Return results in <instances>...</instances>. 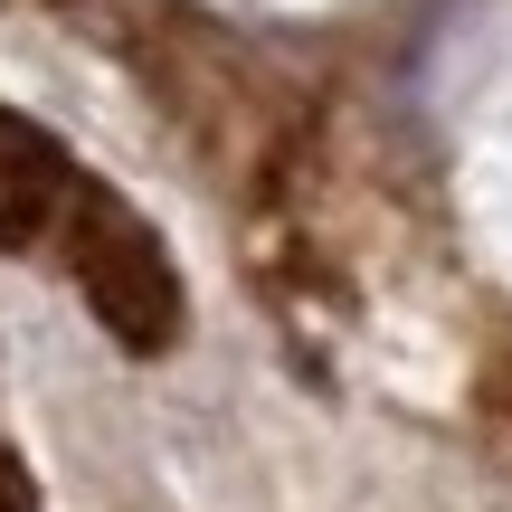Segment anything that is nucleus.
<instances>
[{"label": "nucleus", "instance_id": "f257e3e1", "mask_svg": "<svg viewBox=\"0 0 512 512\" xmlns=\"http://www.w3.org/2000/svg\"><path fill=\"white\" fill-rule=\"evenodd\" d=\"M76 285H86V313L133 361H162V351L181 342V323H190L162 238H152L114 190H86V209H76Z\"/></svg>", "mask_w": 512, "mask_h": 512}, {"label": "nucleus", "instance_id": "f03ea898", "mask_svg": "<svg viewBox=\"0 0 512 512\" xmlns=\"http://www.w3.org/2000/svg\"><path fill=\"white\" fill-rule=\"evenodd\" d=\"M67 209V162L48 133H29L19 114H0V247H38Z\"/></svg>", "mask_w": 512, "mask_h": 512}, {"label": "nucleus", "instance_id": "7ed1b4c3", "mask_svg": "<svg viewBox=\"0 0 512 512\" xmlns=\"http://www.w3.org/2000/svg\"><path fill=\"white\" fill-rule=\"evenodd\" d=\"M0 512H29V494H19V475L0 465Z\"/></svg>", "mask_w": 512, "mask_h": 512}]
</instances>
